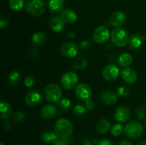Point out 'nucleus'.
Here are the masks:
<instances>
[{
	"label": "nucleus",
	"mask_w": 146,
	"mask_h": 145,
	"mask_svg": "<svg viewBox=\"0 0 146 145\" xmlns=\"http://www.w3.org/2000/svg\"><path fill=\"white\" fill-rule=\"evenodd\" d=\"M96 145H113V142H111V140H109V139H105L98 142Z\"/></svg>",
	"instance_id": "nucleus-39"
},
{
	"label": "nucleus",
	"mask_w": 146,
	"mask_h": 145,
	"mask_svg": "<svg viewBox=\"0 0 146 145\" xmlns=\"http://www.w3.org/2000/svg\"><path fill=\"white\" fill-rule=\"evenodd\" d=\"M11 125H10V122H8V121H7V122H5L4 123V129H7V130H9V129H10V128H11Z\"/></svg>",
	"instance_id": "nucleus-43"
},
{
	"label": "nucleus",
	"mask_w": 146,
	"mask_h": 145,
	"mask_svg": "<svg viewBox=\"0 0 146 145\" xmlns=\"http://www.w3.org/2000/svg\"><path fill=\"white\" fill-rule=\"evenodd\" d=\"M121 78L126 83L133 84L137 80L138 75L135 70L129 67H126L123 68L121 72Z\"/></svg>",
	"instance_id": "nucleus-12"
},
{
	"label": "nucleus",
	"mask_w": 146,
	"mask_h": 145,
	"mask_svg": "<svg viewBox=\"0 0 146 145\" xmlns=\"http://www.w3.org/2000/svg\"><path fill=\"white\" fill-rule=\"evenodd\" d=\"M67 141H68V139L62 140V139H58L53 143V145H68V142Z\"/></svg>",
	"instance_id": "nucleus-40"
},
{
	"label": "nucleus",
	"mask_w": 146,
	"mask_h": 145,
	"mask_svg": "<svg viewBox=\"0 0 146 145\" xmlns=\"http://www.w3.org/2000/svg\"><path fill=\"white\" fill-rule=\"evenodd\" d=\"M111 129V123L108 119L102 118L96 124V130L99 134H106Z\"/></svg>",
	"instance_id": "nucleus-22"
},
{
	"label": "nucleus",
	"mask_w": 146,
	"mask_h": 145,
	"mask_svg": "<svg viewBox=\"0 0 146 145\" xmlns=\"http://www.w3.org/2000/svg\"><path fill=\"white\" fill-rule=\"evenodd\" d=\"M123 132L125 135L131 139H137L142 135L143 127L137 121H131L124 127Z\"/></svg>",
	"instance_id": "nucleus-5"
},
{
	"label": "nucleus",
	"mask_w": 146,
	"mask_h": 145,
	"mask_svg": "<svg viewBox=\"0 0 146 145\" xmlns=\"http://www.w3.org/2000/svg\"><path fill=\"white\" fill-rule=\"evenodd\" d=\"M33 52V53H31V55L32 57H36L37 55V54H38V53H37V51L36 49H32V51H31Z\"/></svg>",
	"instance_id": "nucleus-44"
},
{
	"label": "nucleus",
	"mask_w": 146,
	"mask_h": 145,
	"mask_svg": "<svg viewBox=\"0 0 146 145\" xmlns=\"http://www.w3.org/2000/svg\"><path fill=\"white\" fill-rule=\"evenodd\" d=\"M118 95L113 90H106L101 93V100L106 105H113L118 101Z\"/></svg>",
	"instance_id": "nucleus-14"
},
{
	"label": "nucleus",
	"mask_w": 146,
	"mask_h": 145,
	"mask_svg": "<svg viewBox=\"0 0 146 145\" xmlns=\"http://www.w3.org/2000/svg\"><path fill=\"white\" fill-rule=\"evenodd\" d=\"M138 145H146V141H141L138 142Z\"/></svg>",
	"instance_id": "nucleus-46"
},
{
	"label": "nucleus",
	"mask_w": 146,
	"mask_h": 145,
	"mask_svg": "<svg viewBox=\"0 0 146 145\" xmlns=\"http://www.w3.org/2000/svg\"><path fill=\"white\" fill-rule=\"evenodd\" d=\"M85 106L87 109L88 110H92L95 107V104H94V101L91 100V99H88L85 101Z\"/></svg>",
	"instance_id": "nucleus-38"
},
{
	"label": "nucleus",
	"mask_w": 146,
	"mask_h": 145,
	"mask_svg": "<svg viewBox=\"0 0 146 145\" xmlns=\"http://www.w3.org/2000/svg\"><path fill=\"white\" fill-rule=\"evenodd\" d=\"M12 113V107L9 103L6 101H1L0 103V117L1 119L9 117Z\"/></svg>",
	"instance_id": "nucleus-19"
},
{
	"label": "nucleus",
	"mask_w": 146,
	"mask_h": 145,
	"mask_svg": "<svg viewBox=\"0 0 146 145\" xmlns=\"http://www.w3.org/2000/svg\"><path fill=\"white\" fill-rule=\"evenodd\" d=\"M0 145H4V144L3 143H1V144H0Z\"/></svg>",
	"instance_id": "nucleus-48"
},
{
	"label": "nucleus",
	"mask_w": 146,
	"mask_h": 145,
	"mask_svg": "<svg viewBox=\"0 0 146 145\" xmlns=\"http://www.w3.org/2000/svg\"><path fill=\"white\" fill-rule=\"evenodd\" d=\"M57 113V109L53 105H46L41 108L40 111V116L43 119H51L56 116Z\"/></svg>",
	"instance_id": "nucleus-15"
},
{
	"label": "nucleus",
	"mask_w": 146,
	"mask_h": 145,
	"mask_svg": "<svg viewBox=\"0 0 146 145\" xmlns=\"http://www.w3.org/2000/svg\"><path fill=\"white\" fill-rule=\"evenodd\" d=\"M143 42V38L141 36L138 34H133L131 37H129L128 45H129V48L132 50H135L141 46Z\"/></svg>",
	"instance_id": "nucleus-21"
},
{
	"label": "nucleus",
	"mask_w": 146,
	"mask_h": 145,
	"mask_svg": "<svg viewBox=\"0 0 146 145\" xmlns=\"http://www.w3.org/2000/svg\"><path fill=\"white\" fill-rule=\"evenodd\" d=\"M83 145H93V142L88 138H85L82 141Z\"/></svg>",
	"instance_id": "nucleus-41"
},
{
	"label": "nucleus",
	"mask_w": 146,
	"mask_h": 145,
	"mask_svg": "<svg viewBox=\"0 0 146 145\" xmlns=\"http://www.w3.org/2000/svg\"><path fill=\"white\" fill-rule=\"evenodd\" d=\"M23 145H31V144H23Z\"/></svg>",
	"instance_id": "nucleus-49"
},
{
	"label": "nucleus",
	"mask_w": 146,
	"mask_h": 145,
	"mask_svg": "<svg viewBox=\"0 0 146 145\" xmlns=\"http://www.w3.org/2000/svg\"><path fill=\"white\" fill-rule=\"evenodd\" d=\"M74 132L72 123L66 118H60L54 125V133L58 139L66 140L70 138Z\"/></svg>",
	"instance_id": "nucleus-1"
},
{
	"label": "nucleus",
	"mask_w": 146,
	"mask_h": 145,
	"mask_svg": "<svg viewBox=\"0 0 146 145\" xmlns=\"http://www.w3.org/2000/svg\"><path fill=\"white\" fill-rule=\"evenodd\" d=\"M41 101V95L38 91L32 90L29 92L25 97V102L28 106L35 107Z\"/></svg>",
	"instance_id": "nucleus-13"
},
{
	"label": "nucleus",
	"mask_w": 146,
	"mask_h": 145,
	"mask_svg": "<svg viewBox=\"0 0 146 145\" xmlns=\"http://www.w3.org/2000/svg\"><path fill=\"white\" fill-rule=\"evenodd\" d=\"M133 61V58L131 54L128 53H123L118 58V63L120 66L126 68L132 64Z\"/></svg>",
	"instance_id": "nucleus-23"
},
{
	"label": "nucleus",
	"mask_w": 146,
	"mask_h": 145,
	"mask_svg": "<svg viewBox=\"0 0 146 145\" xmlns=\"http://www.w3.org/2000/svg\"><path fill=\"white\" fill-rule=\"evenodd\" d=\"M9 25V21L5 16H1L0 17V28L1 29H4V28H7Z\"/></svg>",
	"instance_id": "nucleus-37"
},
{
	"label": "nucleus",
	"mask_w": 146,
	"mask_h": 145,
	"mask_svg": "<svg viewBox=\"0 0 146 145\" xmlns=\"http://www.w3.org/2000/svg\"><path fill=\"white\" fill-rule=\"evenodd\" d=\"M25 9L29 14L37 17L44 14L46 10V5L43 0H27Z\"/></svg>",
	"instance_id": "nucleus-3"
},
{
	"label": "nucleus",
	"mask_w": 146,
	"mask_h": 145,
	"mask_svg": "<svg viewBox=\"0 0 146 145\" xmlns=\"http://www.w3.org/2000/svg\"><path fill=\"white\" fill-rule=\"evenodd\" d=\"M86 111V106H84V105H80V104L76 105L74 108V113L75 114V115H78V116L85 114Z\"/></svg>",
	"instance_id": "nucleus-31"
},
{
	"label": "nucleus",
	"mask_w": 146,
	"mask_h": 145,
	"mask_svg": "<svg viewBox=\"0 0 146 145\" xmlns=\"http://www.w3.org/2000/svg\"><path fill=\"white\" fill-rule=\"evenodd\" d=\"M88 65V60L86 57L80 56L76 58L74 64V68L76 70H81L85 68Z\"/></svg>",
	"instance_id": "nucleus-26"
},
{
	"label": "nucleus",
	"mask_w": 146,
	"mask_h": 145,
	"mask_svg": "<svg viewBox=\"0 0 146 145\" xmlns=\"http://www.w3.org/2000/svg\"><path fill=\"white\" fill-rule=\"evenodd\" d=\"M20 79H21V74H20L19 72L16 71L10 72V74L8 76L9 82L12 85H17L19 82Z\"/></svg>",
	"instance_id": "nucleus-28"
},
{
	"label": "nucleus",
	"mask_w": 146,
	"mask_h": 145,
	"mask_svg": "<svg viewBox=\"0 0 146 145\" xmlns=\"http://www.w3.org/2000/svg\"><path fill=\"white\" fill-rule=\"evenodd\" d=\"M41 137L44 143H49V142L54 143L55 141L58 139V137H57L54 132H44L41 134Z\"/></svg>",
	"instance_id": "nucleus-25"
},
{
	"label": "nucleus",
	"mask_w": 146,
	"mask_h": 145,
	"mask_svg": "<svg viewBox=\"0 0 146 145\" xmlns=\"http://www.w3.org/2000/svg\"><path fill=\"white\" fill-rule=\"evenodd\" d=\"M144 126H145V127L146 128V122H145V125H144Z\"/></svg>",
	"instance_id": "nucleus-47"
},
{
	"label": "nucleus",
	"mask_w": 146,
	"mask_h": 145,
	"mask_svg": "<svg viewBox=\"0 0 146 145\" xmlns=\"http://www.w3.org/2000/svg\"><path fill=\"white\" fill-rule=\"evenodd\" d=\"M25 114L22 112H16L13 115V119L16 122H22L25 120Z\"/></svg>",
	"instance_id": "nucleus-32"
},
{
	"label": "nucleus",
	"mask_w": 146,
	"mask_h": 145,
	"mask_svg": "<svg viewBox=\"0 0 146 145\" xmlns=\"http://www.w3.org/2000/svg\"><path fill=\"white\" fill-rule=\"evenodd\" d=\"M9 6L13 11H20L24 6V0H9Z\"/></svg>",
	"instance_id": "nucleus-27"
},
{
	"label": "nucleus",
	"mask_w": 146,
	"mask_h": 145,
	"mask_svg": "<svg viewBox=\"0 0 146 145\" xmlns=\"http://www.w3.org/2000/svg\"><path fill=\"white\" fill-rule=\"evenodd\" d=\"M91 45V41H88V40H85V41H83L80 44V48L82 50H84V51H87V50L89 49Z\"/></svg>",
	"instance_id": "nucleus-36"
},
{
	"label": "nucleus",
	"mask_w": 146,
	"mask_h": 145,
	"mask_svg": "<svg viewBox=\"0 0 146 145\" xmlns=\"http://www.w3.org/2000/svg\"><path fill=\"white\" fill-rule=\"evenodd\" d=\"M66 23L60 16H53L49 19L50 28L55 32H60L65 27Z\"/></svg>",
	"instance_id": "nucleus-18"
},
{
	"label": "nucleus",
	"mask_w": 146,
	"mask_h": 145,
	"mask_svg": "<svg viewBox=\"0 0 146 145\" xmlns=\"http://www.w3.org/2000/svg\"><path fill=\"white\" fill-rule=\"evenodd\" d=\"M46 35L42 31L34 33L31 37V42L36 46H41L46 41Z\"/></svg>",
	"instance_id": "nucleus-20"
},
{
	"label": "nucleus",
	"mask_w": 146,
	"mask_h": 145,
	"mask_svg": "<svg viewBox=\"0 0 146 145\" xmlns=\"http://www.w3.org/2000/svg\"><path fill=\"white\" fill-rule=\"evenodd\" d=\"M137 116L139 119H143L146 117V109L144 107H141L137 110Z\"/></svg>",
	"instance_id": "nucleus-35"
},
{
	"label": "nucleus",
	"mask_w": 146,
	"mask_h": 145,
	"mask_svg": "<svg viewBox=\"0 0 146 145\" xmlns=\"http://www.w3.org/2000/svg\"><path fill=\"white\" fill-rule=\"evenodd\" d=\"M123 127L121 124H115L111 127V134L114 136H118L123 132Z\"/></svg>",
	"instance_id": "nucleus-29"
},
{
	"label": "nucleus",
	"mask_w": 146,
	"mask_h": 145,
	"mask_svg": "<svg viewBox=\"0 0 146 145\" xmlns=\"http://www.w3.org/2000/svg\"><path fill=\"white\" fill-rule=\"evenodd\" d=\"M64 5V0H49L48 8L52 12H57L62 10Z\"/></svg>",
	"instance_id": "nucleus-24"
},
{
	"label": "nucleus",
	"mask_w": 146,
	"mask_h": 145,
	"mask_svg": "<svg viewBox=\"0 0 146 145\" xmlns=\"http://www.w3.org/2000/svg\"><path fill=\"white\" fill-rule=\"evenodd\" d=\"M92 37L94 41L96 44H104L110 38V31L107 27L104 26H100L94 30Z\"/></svg>",
	"instance_id": "nucleus-7"
},
{
	"label": "nucleus",
	"mask_w": 146,
	"mask_h": 145,
	"mask_svg": "<svg viewBox=\"0 0 146 145\" xmlns=\"http://www.w3.org/2000/svg\"><path fill=\"white\" fill-rule=\"evenodd\" d=\"M120 74L119 68L114 64L106 65L102 71V75L108 81H114L118 78Z\"/></svg>",
	"instance_id": "nucleus-9"
},
{
	"label": "nucleus",
	"mask_w": 146,
	"mask_h": 145,
	"mask_svg": "<svg viewBox=\"0 0 146 145\" xmlns=\"http://www.w3.org/2000/svg\"><path fill=\"white\" fill-rule=\"evenodd\" d=\"M58 104L60 108H61L62 109H64V110H66V109H69L71 105V101H70V100L67 99V98H63V99H61L58 102Z\"/></svg>",
	"instance_id": "nucleus-30"
},
{
	"label": "nucleus",
	"mask_w": 146,
	"mask_h": 145,
	"mask_svg": "<svg viewBox=\"0 0 146 145\" xmlns=\"http://www.w3.org/2000/svg\"><path fill=\"white\" fill-rule=\"evenodd\" d=\"M111 40L115 45L118 47H124L128 44L129 37L128 33L121 27H117L111 33Z\"/></svg>",
	"instance_id": "nucleus-4"
},
{
	"label": "nucleus",
	"mask_w": 146,
	"mask_h": 145,
	"mask_svg": "<svg viewBox=\"0 0 146 145\" xmlns=\"http://www.w3.org/2000/svg\"><path fill=\"white\" fill-rule=\"evenodd\" d=\"M44 95L48 102L51 103H58L61 100L62 91L59 85L52 82L46 86L44 89Z\"/></svg>",
	"instance_id": "nucleus-2"
},
{
	"label": "nucleus",
	"mask_w": 146,
	"mask_h": 145,
	"mask_svg": "<svg viewBox=\"0 0 146 145\" xmlns=\"http://www.w3.org/2000/svg\"><path fill=\"white\" fill-rule=\"evenodd\" d=\"M125 21V15L122 11H115L111 14L109 22L114 27H120L124 24Z\"/></svg>",
	"instance_id": "nucleus-16"
},
{
	"label": "nucleus",
	"mask_w": 146,
	"mask_h": 145,
	"mask_svg": "<svg viewBox=\"0 0 146 145\" xmlns=\"http://www.w3.org/2000/svg\"><path fill=\"white\" fill-rule=\"evenodd\" d=\"M130 93V90L126 86H121L118 88V94L121 97H127Z\"/></svg>",
	"instance_id": "nucleus-33"
},
{
	"label": "nucleus",
	"mask_w": 146,
	"mask_h": 145,
	"mask_svg": "<svg viewBox=\"0 0 146 145\" xmlns=\"http://www.w3.org/2000/svg\"><path fill=\"white\" fill-rule=\"evenodd\" d=\"M131 117V112L129 109L124 105L118 107L115 112V118L118 122L121 123H125Z\"/></svg>",
	"instance_id": "nucleus-11"
},
{
	"label": "nucleus",
	"mask_w": 146,
	"mask_h": 145,
	"mask_svg": "<svg viewBox=\"0 0 146 145\" xmlns=\"http://www.w3.org/2000/svg\"><path fill=\"white\" fill-rule=\"evenodd\" d=\"M60 17L66 24H73L77 20V14L70 9H65L60 12Z\"/></svg>",
	"instance_id": "nucleus-17"
},
{
	"label": "nucleus",
	"mask_w": 146,
	"mask_h": 145,
	"mask_svg": "<svg viewBox=\"0 0 146 145\" xmlns=\"http://www.w3.org/2000/svg\"><path fill=\"white\" fill-rule=\"evenodd\" d=\"M61 53L66 58H72L76 56L78 53V47L76 44L73 41H67L60 47Z\"/></svg>",
	"instance_id": "nucleus-8"
},
{
	"label": "nucleus",
	"mask_w": 146,
	"mask_h": 145,
	"mask_svg": "<svg viewBox=\"0 0 146 145\" xmlns=\"http://www.w3.org/2000/svg\"><path fill=\"white\" fill-rule=\"evenodd\" d=\"M68 36L71 37V38H74V37L76 36V35L73 32H68Z\"/></svg>",
	"instance_id": "nucleus-45"
},
{
	"label": "nucleus",
	"mask_w": 146,
	"mask_h": 145,
	"mask_svg": "<svg viewBox=\"0 0 146 145\" xmlns=\"http://www.w3.org/2000/svg\"><path fill=\"white\" fill-rule=\"evenodd\" d=\"M75 94L78 99L86 101L91 98L92 90L89 85L87 84L80 83L78 84L75 88Z\"/></svg>",
	"instance_id": "nucleus-10"
},
{
	"label": "nucleus",
	"mask_w": 146,
	"mask_h": 145,
	"mask_svg": "<svg viewBox=\"0 0 146 145\" xmlns=\"http://www.w3.org/2000/svg\"><path fill=\"white\" fill-rule=\"evenodd\" d=\"M24 85L29 88H31V87L34 86L36 83V80L32 76H27L24 80Z\"/></svg>",
	"instance_id": "nucleus-34"
},
{
	"label": "nucleus",
	"mask_w": 146,
	"mask_h": 145,
	"mask_svg": "<svg viewBox=\"0 0 146 145\" xmlns=\"http://www.w3.org/2000/svg\"><path fill=\"white\" fill-rule=\"evenodd\" d=\"M78 76L73 71L65 72L61 78V85L66 90H72L73 88H76L78 84Z\"/></svg>",
	"instance_id": "nucleus-6"
},
{
	"label": "nucleus",
	"mask_w": 146,
	"mask_h": 145,
	"mask_svg": "<svg viewBox=\"0 0 146 145\" xmlns=\"http://www.w3.org/2000/svg\"><path fill=\"white\" fill-rule=\"evenodd\" d=\"M118 145H133L131 142H130L129 141L127 140H122L118 143Z\"/></svg>",
	"instance_id": "nucleus-42"
}]
</instances>
